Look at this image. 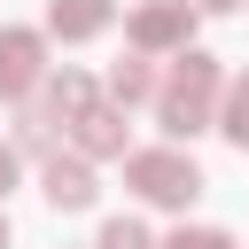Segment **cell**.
I'll return each instance as SVG.
<instances>
[{"label":"cell","instance_id":"6da1fadb","mask_svg":"<svg viewBox=\"0 0 249 249\" xmlns=\"http://www.w3.org/2000/svg\"><path fill=\"white\" fill-rule=\"evenodd\" d=\"M124 179H132L148 202H195V187H202V171H195L179 148H148V156H132Z\"/></svg>","mask_w":249,"mask_h":249},{"label":"cell","instance_id":"7a4b0ae2","mask_svg":"<svg viewBox=\"0 0 249 249\" xmlns=\"http://www.w3.org/2000/svg\"><path fill=\"white\" fill-rule=\"evenodd\" d=\"M210 86H218L210 54H187V62H179V78L163 86V124H171V132H195V124L210 117Z\"/></svg>","mask_w":249,"mask_h":249},{"label":"cell","instance_id":"3957f363","mask_svg":"<svg viewBox=\"0 0 249 249\" xmlns=\"http://www.w3.org/2000/svg\"><path fill=\"white\" fill-rule=\"evenodd\" d=\"M31 86H39V39L0 31V93H31Z\"/></svg>","mask_w":249,"mask_h":249},{"label":"cell","instance_id":"277c9868","mask_svg":"<svg viewBox=\"0 0 249 249\" xmlns=\"http://www.w3.org/2000/svg\"><path fill=\"white\" fill-rule=\"evenodd\" d=\"M47 195H54L62 210H78V202H93V171H86L78 156H70V163L54 156V163H47Z\"/></svg>","mask_w":249,"mask_h":249},{"label":"cell","instance_id":"5b68a950","mask_svg":"<svg viewBox=\"0 0 249 249\" xmlns=\"http://www.w3.org/2000/svg\"><path fill=\"white\" fill-rule=\"evenodd\" d=\"M132 39H140V47H171V39H187V8H148V16H132Z\"/></svg>","mask_w":249,"mask_h":249},{"label":"cell","instance_id":"8992f818","mask_svg":"<svg viewBox=\"0 0 249 249\" xmlns=\"http://www.w3.org/2000/svg\"><path fill=\"white\" fill-rule=\"evenodd\" d=\"M78 124H86V132H78L86 156H117V148H124V117H117V109H86Z\"/></svg>","mask_w":249,"mask_h":249},{"label":"cell","instance_id":"52a82bcc","mask_svg":"<svg viewBox=\"0 0 249 249\" xmlns=\"http://www.w3.org/2000/svg\"><path fill=\"white\" fill-rule=\"evenodd\" d=\"M101 23H109V0H54V31L62 39H86Z\"/></svg>","mask_w":249,"mask_h":249},{"label":"cell","instance_id":"ba28073f","mask_svg":"<svg viewBox=\"0 0 249 249\" xmlns=\"http://www.w3.org/2000/svg\"><path fill=\"white\" fill-rule=\"evenodd\" d=\"M47 93H54V109H70V117H86V109H93V86H86L78 70H62V78H54Z\"/></svg>","mask_w":249,"mask_h":249},{"label":"cell","instance_id":"9c48e42d","mask_svg":"<svg viewBox=\"0 0 249 249\" xmlns=\"http://www.w3.org/2000/svg\"><path fill=\"white\" fill-rule=\"evenodd\" d=\"M101 249H148V226L140 218H109L101 226Z\"/></svg>","mask_w":249,"mask_h":249},{"label":"cell","instance_id":"30bf717a","mask_svg":"<svg viewBox=\"0 0 249 249\" xmlns=\"http://www.w3.org/2000/svg\"><path fill=\"white\" fill-rule=\"evenodd\" d=\"M109 93H117V101H140V93H148V62H117Z\"/></svg>","mask_w":249,"mask_h":249},{"label":"cell","instance_id":"8fae6325","mask_svg":"<svg viewBox=\"0 0 249 249\" xmlns=\"http://www.w3.org/2000/svg\"><path fill=\"white\" fill-rule=\"evenodd\" d=\"M226 132L249 140V78H233V93H226Z\"/></svg>","mask_w":249,"mask_h":249},{"label":"cell","instance_id":"7c38bea8","mask_svg":"<svg viewBox=\"0 0 249 249\" xmlns=\"http://www.w3.org/2000/svg\"><path fill=\"white\" fill-rule=\"evenodd\" d=\"M163 249H233V241H226V233H210V226H195V233H187V226H179V233H171V241H163Z\"/></svg>","mask_w":249,"mask_h":249},{"label":"cell","instance_id":"4fadbf2b","mask_svg":"<svg viewBox=\"0 0 249 249\" xmlns=\"http://www.w3.org/2000/svg\"><path fill=\"white\" fill-rule=\"evenodd\" d=\"M8 179H16V163H8V156H0V187H8Z\"/></svg>","mask_w":249,"mask_h":249},{"label":"cell","instance_id":"5bb4252c","mask_svg":"<svg viewBox=\"0 0 249 249\" xmlns=\"http://www.w3.org/2000/svg\"><path fill=\"white\" fill-rule=\"evenodd\" d=\"M0 249H8V218H0Z\"/></svg>","mask_w":249,"mask_h":249}]
</instances>
